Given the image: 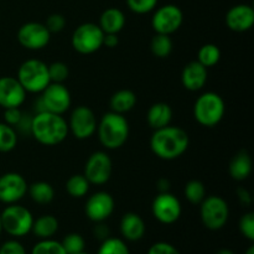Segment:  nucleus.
I'll return each mask as SVG.
<instances>
[{"instance_id": "nucleus-43", "label": "nucleus", "mask_w": 254, "mask_h": 254, "mask_svg": "<svg viewBox=\"0 0 254 254\" xmlns=\"http://www.w3.org/2000/svg\"><path fill=\"white\" fill-rule=\"evenodd\" d=\"M118 44H119V40H118V36H117V34H104L103 46L108 47V49H114Z\"/></svg>"}, {"instance_id": "nucleus-4", "label": "nucleus", "mask_w": 254, "mask_h": 254, "mask_svg": "<svg viewBox=\"0 0 254 254\" xmlns=\"http://www.w3.org/2000/svg\"><path fill=\"white\" fill-rule=\"evenodd\" d=\"M225 101L215 92L201 94L193 106V116L198 124L207 128L216 127L225 117Z\"/></svg>"}, {"instance_id": "nucleus-45", "label": "nucleus", "mask_w": 254, "mask_h": 254, "mask_svg": "<svg viewBox=\"0 0 254 254\" xmlns=\"http://www.w3.org/2000/svg\"><path fill=\"white\" fill-rule=\"evenodd\" d=\"M246 254H254V246H251L247 250V252H246Z\"/></svg>"}, {"instance_id": "nucleus-6", "label": "nucleus", "mask_w": 254, "mask_h": 254, "mask_svg": "<svg viewBox=\"0 0 254 254\" xmlns=\"http://www.w3.org/2000/svg\"><path fill=\"white\" fill-rule=\"evenodd\" d=\"M2 231L12 237H24L31 232L34 217L32 213L24 206L12 203L9 205L1 213Z\"/></svg>"}, {"instance_id": "nucleus-27", "label": "nucleus", "mask_w": 254, "mask_h": 254, "mask_svg": "<svg viewBox=\"0 0 254 254\" xmlns=\"http://www.w3.org/2000/svg\"><path fill=\"white\" fill-rule=\"evenodd\" d=\"M89 181L87 180L86 176L82 174H76L72 175L66 183V191L69 196L76 198H81L86 196L89 191Z\"/></svg>"}, {"instance_id": "nucleus-30", "label": "nucleus", "mask_w": 254, "mask_h": 254, "mask_svg": "<svg viewBox=\"0 0 254 254\" xmlns=\"http://www.w3.org/2000/svg\"><path fill=\"white\" fill-rule=\"evenodd\" d=\"M17 144V134L14 127L6 123H0V153H9L14 150Z\"/></svg>"}, {"instance_id": "nucleus-36", "label": "nucleus", "mask_w": 254, "mask_h": 254, "mask_svg": "<svg viewBox=\"0 0 254 254\" xmlns=\"http://www.w3.org/2000/svg\"><path fill=\"white\" fill-rule=\"evenodd\" d=\"M128 7L135 14H148L158 5V0H127Z\"/></svg>"}, {"instance_id": "nucleus-39", "label": "nucleus", "mask_w": 254, "mask_h": 254, "mask_svg": "<svg viewBox=\"0 0 254 254\" xmlns=\"http://www.w3.org/2000/svg\"><path fill=\"white\" fill-rule=\"evenodd\" d=\"M148 254H181L178 251V248L174 247L173 245L166 242H158L154 243L150 248H149Z\"/></svg>"}, {"instance_id": "nucleus-35", "label": "nucleus", "mask_w": 254, "mask_h": 254, "mask_svg": "<svg viewBox=\"0 0 254 254\" xmlns=\"http://www.w3.org/2000/svg\"><path fill=\"white\" fill-rule=\"evenodd\" d=\"M47 67H49L50 82H54V83H64L68 78V67L64 62H54V64H49Z\"/></svg>"}, {"instance_id": "nucleus-42", "label": "nucleus", "mask_w": 254, "mask_h": 254, "mask_svg": "<svg viewBox=\"0 0 254 254\" xmlns=\"http://www.w3.org/2000/svg\"><path fill=\"white\" fill-rule=\"evenodd\" d=\"M237 196L240 202L242 203L243 206H250L252 203V196H251L250 191L245 188H238L237 190Z\"/></svg>"}, {"instance_id": "nucleus-10", "label": "nucleus", "mask_w": 254, "mask_h": 254, "mask_svg": "<svg viewBox=\"0 0 254 254\" xmlns=\"http://www.w3.org/2000/svg\"><path fill=\"white\" fill-rule=\"evenodd\" d=\"M184 21V14L176 5L168 4L159 7L151 17V26L156 34L171 35L178 31Z\"/></svg>"}, {"instance_id": "nucleus-1", "label": "nucleus", "mask_w": 254, "mask_h": 254, "mask_svg": "<svg viewBox=\"0 0 254 254\" xmlns=\"http://www.w3.org/2000/svg\"><path fill=\"white\" fill-rule=\"evenodd\" d=\"M190 139L188 133L179 127L166 126L154 130L150 138V149L163 160L178 159L188 150Z\"/></svg>"}, {"instance_id": "nucleus-19", "label": "nucleus", "mask_w": 254, "mask_h": 254, "mask_svg": "<svg viewBox=\"0 0 254 254\" xmlns=\"http://www.w3.org/2000/svg\"><path fill=\"white\" fill-rule=\"evenodd\" d=\"M181 82L189 91H200L207 82V68L198 61L189 62L183 69Z\"/></svg>"}, {"instance_id": "nucleus-20", "label": "nucleus", "mask_w": 254, "mask_h": 254, "mask_svg": "<svg viewBox=\"0 0 254 254\" xmlns=\"http://www.w3.org/2000/svg\"><path fill=\"white\" fill-rule=\"evenodd\" d=\"M121 233L127 241L136 242L141 240L145 233V222L138 213H126L121 221Z\"/></svg>"}, {"instance_id": "nucleus-24", "label": "nucleus", "mask_w": 254, "mask_h": 254, "mask_svg": "<svg viewBox=\"0 0 254 254\" xmlns=\"http://www.w3.org/2000/svg\"><path fill=\"white\" fill-rule=\"evenodd\" d=\"M59 231V221L51 215H44L34 220L31 232L41 240H49Z\"/></svg>"}, {"instance_id": "nucleus-47", "label": "nucleus", "mask_w": 254, "mask_h": 254, "mask_svg": "<svg viewBox=\"0 0 254 254\" xmlns=\"http://www.w3.org/2000/svg\"><path fill=\"white\" fill-rule=\"evenodd\" d=\"M76 254H88V253H86V252H84V251H83V252H79V253H76Z\"/></svg>"}, {"instance_id": "nucleus-2", "label": "nucleus", "mask_w": 254, "mask_h": 254, "mask_svg": "<svg viewBox=\"0 0 254 254\" xmlns=\"http://www.w3.org/2000/svg\"><path fill=\"white\" fill-rule=\"evenodd\" d=\"M68 131V123L61 114L39 112L31 119L30 133L42 145L54 146L61 144L67 138Z\"/></svg>"}, {"instance_id": "nucleus-25", "label": "nucleus", "mask_w": 254, "mask_h": 254, "mask_svg": "<svg viewBox=\"0 0 254 254\" xmlns=\"http://www.w3.org/2000/svg\"><path fill=\"white\" fill-rule=\"evenodd\" d=\"M136 104V94L130 89H121L111 98L112 112L124 114L131 111Z\"/></svg>"}, {"instance_id": "nucleus-22", "label": "nucleus", "mask_w": 254, "mask_h": 254, "mask_svg": "<svg viewBox=\"0 0 254 254\" xmlns=\"http://www.w3.org/2000/svg\"><path fill=\"white\" fill-rule=\"evenodd\" d=\"M230 175L233 180L243 181L252 173V159L247 150H241L233 156L230 163Z\"/></svg>"}, {"instance_id": "nucleus-14", "label": "nucleus", "mask_w": 254, "mask_h": 254, "mask_svg": "<svg viewBox=\"0 0 254 254\" xmlns=\"http://www.w3.org/2000/svg\"><path fill=\"white\" fill-rule=\"evenodd\" d=\"M51 32L41 22H26L17 31V41L27 50H41L49 45Z\"/></svg>"}, {"instance_id": "nucleus-9", "label": "nucleus", "mask_w": 254, "mask_h": 254, "mask_svg": "<svg viewBox=\"0 0 254 254\" xmlns=\"http://www.w3.org/2000/svg\"><path fill=\"white\" fill-rule=\"evenodd\" d=\"M39 104L41 107L39 112H51L56 114H64L71 106V93L64 86V83H51L41 92ZM37 112V113H39Z\"/></svg>"}, {"instance_id": "nucleus-21", "label": "nucleus", "mask_w": 254, "mask_h": 254, "mask_svg": "<svg viewBox=\"0 0 254 254\" xmlns=\"http://www.w3.org/2000/svg\"><path fill=\"white\" fill-rule=\"evenodd\" d=\"M126 25V16L123 11L117 7H108L104 10L99 19V27L104 34H117L123 30Z\"/></svg>"}, {"instance_id": "nucleus-41", "label": "nucleus", "mask_w": 254, "mask_h": 254, "mask_svg": "<svg viewBox=\"0 0 254 254\" xmlns=\"http://www.w3.org/2000/svg\"><path fill=\"white\" fill-rule=\"evenodd\" d=\"M22 116L24 114L21 113L19 107H15V108H6L4 112V119L5 123L9 124L11 127H16L17 124L21 121Z\"/></svg>"}, {"instance_id": "nucleus-46", "label": "nucleus", "mask_w": 254, "mask_h": 254, "mask_svg": "<svg viewBox=\"0 0 254 254\" xmlns=\"http://www.w3.org/2000/svg\"><path fill=\"white\" fill-rule=\"evenodd\" d=\"M2 231V226H1V217H0V233H1Z\"/></svg>"}, {"instance_id": "nucleus-8", "label": "nucleus", "mask_w": 254, "mask_h": 254, "mask_svg": "<svg viewBox=\"0 0 254 254\" xmlns=\"http://www.w3.org/2000/svg\"><path fill=\"white\" fill-rule=\"evenodd\" d=\"M104 32L99 25L93 22H86L77 27L72 34V47L78 54L91 55L98 51L103 46Z\"/></svg>"}, {"instance_id": "nucleus-26", "label": "nucleus", "mask_w": 254, "mask_h": 254, "mask_svg": "<svg viewBox=\"0 0 254 254\" xmlns=\"http://www.w3.org/2000/svg\"><path fill=\"white\" fill-rule=\"evenodd\" d=\"M27 192H29L30 197L32 201L40 205H46L50 203L55 197V190L52 188L51 184L46 183V181H37L30 185L27 188Z\"/></svg>"}, {"instance_id": "nucleus-16", "label": "nucleus", "mask_w": 254, "mask_h": 254, "mask_svg": "<svg viewBox=\"0 0 254 254\" xmlns=\"http://www.w3.org/2000/svg\"><path fill=\"white\" fill-rule=\"evenodd\" d=\"M84 211H86L87 217L91 221L97 223L103 222L113 213L114 198L112 197L111 193L106 192V191L94 192L87 200Z\"/></svg>"}, {"instance_id": "nucleus-3", "label": "nucleus", "mask_w": 254, "mask_h": 254, "mask_svg": "<svg viewBox=\"0 0 254 254\" xmlns=\"http://www.w3.org/2000/svg\"><path fill=\"white\" fill-rule=\"evenodd\" d=\"M98 138L107 149H119L126 144L129 136V124L123 114L109 112L102 117L97 126Z\"/></svg>"}, {"instance_id": "nucleus-33", "label": "nucleus", "mask_w": 254, "mask_h": 254, "mask_svg": "<svg viewBox=\"0 0 254 254\" xmlns=\"http://www.w3.org/2000/svg\"><path fill=\"white\" fill-rule=\"evenodd\" d=\"M31 254H67L61 242L54 240H42L32 247Z\"/></svg>"}, {"instance_id": "nucleus-29", "label": "nucleus", "mask_w": 254, "mask_h": 254, "mask_svg": "<svg viewBox=\"0 0 254 254\" xmlns=\"http://www.w3.org/2000/svg\"><path fill=\"white\" fill-rule=\"evenodd\" d=\"M221 59V51L215 44H206L200 47L197 54V61L206 68L213 67Z\"/></svg>"}, {"instance_id": "nucleus-34", "label": "nucleus", "mask_w": 254, "mask_h": 254, "mask_svg": "<svg viewBox=\"0 0 254 254\" xmlns=\"http://www.w3.org/2000/svg\"><path fill=\"white\" fill-rule=\"evenodd\" d=\"M61 245L67 254H76L83 252L86 243H84L83 237L81 235H78V233H69V235H67L64 238Z\"/></svg>"}, {"instance_id": "nucleus-11", "label": "nucleus", "mask_w": 254, "mask_h": 254, "mask_svg": "<svg viewBox=\"0 0 254 254\" xmlns=\"http://www.w3.org/2000/svg\"><path fill=\"white\" fill-rule=\"evenodd\" d=\"M112 170H113V164L108 154L104 151H94L87 159L83 175L86 176L89 184L103 185L111 179Z\"/></svg>"}, {"instance_id": "nucleus-15", "label": "nucleus", "mask_w": 254, "mask_h": 254, "mask_svg": "<svg viewBox=\"0 0 254 254\" xmlns=\"http://www.w3.org/2000/svg\"><path fill=\"white\" fill-rule=\"evenodd\" d=\"M26 180L17 173H6L0 176V201L6 205L19 202L27 192Z\"/></svg>"}, {"instance_id": "nucleus-23", "label": "nucleus", "mask_w": 254, "mask_h": 254, "mask_svg": "<svg viewBox=\"0 0 254 254\" xmlns=\"http://www.w3.org/2000/svg\"><path fill=\"white\" fill-rule=\"evenodd\" d=\"M171 118H173V109L168 103H164V102L153 104L149 108L148 116H146L148 124L154 130L169 126Z\"/></svg>"}, {"instance_id": "nucleus-18", "label": "nucleus", "mask_w": 254, "mask_h": 254, "mask_svg": "<svg viewBox=\"0 0 254 254\" xmlns=\"http://www.w3.org/2000/svg\"><path fill=\"white\" fill-rule=\"evenodd\" d=\"M226 25L236 32H245L254 25V10L251 5L238 4L231 7L226 14Z\"/></svg>"}, {"instance_id": "nucleus-28", "label": "nucleus", "mask_w": 254, "mask_h": 254, "mask_svg": "<svg viewBox=\"0 0 254 254\" xmlns=\"http://www.w3.org/2000/svg\"><path fill=\"white\" fill-rule=\"evenodd\" d=\"M150 50L159 59H166L173 51V40L170 35L156 34L151 40Z\"/></svg>"}, {"instance_id": "nucleus-5", "label": "nucleus", "mask_w": 254, "mask_h": 254, "mask_svg": "<svg viewBox=\"0 0 254 254\" xmlns=\"http://www.w3.org/2000/svg\"><path fill=\"white\" fill-rule=\"evenodd\" d=\"M17 81L24 89L30 93H41L51 82L49 77V67L40 60H27L17 71Z\"/></svg>"}, {"instance_id": "nucleus-17", "label": "nucleus", "mask_w": 254, "mask_h": 254, "mask_svg": "<svg viewBox=\"0 0 254 254\" xmlns=\"http://www.w3.org/2000/svg\"><path fill=\"white\" fill-rule=\"evenodd\" d=\"M26 98V91L17 78L10 76L0 77V107L4 109L20 107Z\"/></svg>"}, {"instance_id": "nucleus-37", "label": "nucleus", "mask_w": 254, "mask_h": 254, "mask_svg": "<svg viewBox=\"0 0 254 254\" xmlns=\"http://www.w3.org/2000/svg\"><path fill=\"white\" fill-rule=\"evenodd\" d=\"M240 231L247 240L254 241V213L248 212L240 220Z\"/></svg>"}, {"instance_id": "nucleus-40", "label": "nucleus", "mask_w": 254, "mask_h": 254, "mask_svg": "<svg viewBox=\"0 0 254 254\" xmlns=\"http://www.w3.org/2000/svg\"><path fill=\"white\" fill-rule=\"evenodd\" d=\"M0 254H26V251L17 241H7L0 247Z\"/></svg>"}, {"instance_id": "nucleus-12", "label": "nucleus", "mask_w": 254, "mask_h": 254, "mask_svg": "<svg viewBox=\"0 0 254 254\" xmlns=\"http://www.w3.org/2000/svg\"><path fill=\"white\" fill-rule=\"evenodd\" d=\"M97 126V118L89 107L78 106L72 111L68 129L77 139L84 140L91 138L96 133Z\"/></svg>"}, {"instance_id": "nucleus-44", "label": "nucleus", "mask_w": 254, "mask_h": 254, "mask_svg": "<svg viewBox=\"0 0 254 254\" xmlns=\"http://www.w3.org/2000/svg\"><path fill=\"white\" fill-rule=\"evenodd\" d=\"M216 254H235V253H233L232 251H230V250H221V251H218V252Z\"/></svg>"}, {"instance_id": "nucleus-38", "label": "nucleus", "mask_w": 254, "mask_h": 254, "mask_svg": "<svg viewBox=\"0 0 254 254\" xmlns=\"http://www.w3.org/2000/svg\"><path fill=\"white\" fill-rule=\"evenodd\" d=\"M45 26L47 27V30L51 34L61 32L64 29V26H66V19L61 14H51L47 17Z\"/></svg>"}, {"instance_id": "nucleus-32", "label": "nucleus", "mask_w": 254, "mask_h": 254, "mask_svg": "<svg viewBox=\"0 0 254 254\" xmlns=\"http://www.w3.org/2000/svg\"><path fill=\"white\" fill-rule=\"evenodd\" d=\"M97 254H130L126 242L119 238H106Z\"/></svg>"}, {"instance_id": "nucleus-7", "label": "nucleus", "mask_w": 254, "mask_h": 254, "mask_svg": "<svg viewBox=\"0 0 254 254\" xmlns=\"http://www.w3.org/2000/svg\"><path fill=\"white\" fill-rule=\"evenodd\" d=\"M200 217L203 226L211 231L225 227L230 217L228 203L220 196H207L200 203Z\"/></svg>"}, {"instance_id": "nucleus-13", "label": "nucleus", "mask_w": 254, "mask_h": 254, "mask_svg": "<svg viewBox=\"0 0 254 254\" xmlns=\"http://www.w3.org/2000/svg\"><path fill=\"white\" fill-rule=\"evenodd\" d=\"M151 211L156 220L163 225H173L181 216V203L178 197L166 192H160L153 201Z\"/></svg>"}, {"instance_id": "nucleus-31", "label": "nucleus", "mask_w": 254, "mask_h": 254, "mask_svg": "<svg viewBox=\"0 0 254 254\" xmlns=\"http://www.w3.org/2000/svg\"><path fill=\"white\" fill-rule=\"evenodd\" d=\"M184 192H185V197L188 198L189 202L193 203V205H198L206 197L205 185L198 180L189 181L186 184Z\"/></svg>"}]
</instances>
